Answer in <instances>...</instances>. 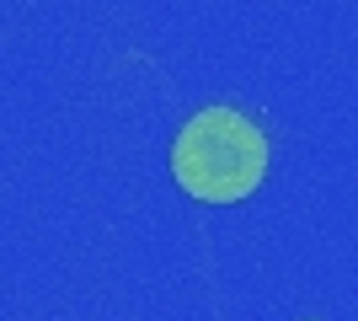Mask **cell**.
I'll list each match as a JSON object with an SVG mask.
<instances>
[{
    "label": "cell",
    "instance_id": "6da1fadb",
    "mask_svg": "<svg viewBox=\"0 0 358 321\" xmlns=\"http://www.w3.org/2000/svg\"><path fill=\"white\" fill-rule=\"evenodd\" d=\"M171 171H177L182 193L203 204H241L246 193H257L262 171H268V139L246 113L209 107L182 123Z\"/></svg>",
    "mask_w": 358,
    "mask_h": 321
}]
</instances>
